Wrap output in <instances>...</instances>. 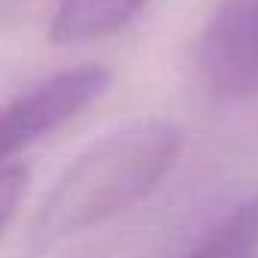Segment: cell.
<instances>
[{
    "instance_id": "cell-4",
    "label": "cell",
    "mask_w": 258,
    "mask_h": 258,
    "mask_svg": "<svg viewBox=\"0 0 258 258\" xmlns=\"http://www.w3.org/2000/svg\"><path fill=\"white\" fill-rule=\"evenodd\" d=\"M149 0H61L52 25L49 40L58 46L103 40L134 22Z\"/></svg>"
},
{
    "instance_id": "cell-1",
    "label": "cell",
    "mask_w": 258,
    "mask_h": 258,
    "mask_svg": "<svg viewBox=\"0 0 258 258\" xmlns=\"http://www.w3.org/2000/svg\"><path fill=\"white\" fill-rule=\"evenodd\" d=\"M182 131L167 118H137L94 140L58 176L28 228V252L43 255L149 198L182 152Z\"/></svg>"
},
{
    "instance_id": "cell-6",
    "label": "cell",
    "mask_w": 258,
    "mask_h": 258,
    "mask_svg": "<svg viewBox=\"0 0 258 258\" xmlns=\"http://www.w3.org/2000/svg\"><path fill=\"white\" fill-rule=\"evenodd\" d=\"M25 185H28V167L22 164H0V234L7 231V225L13 222L19 204H22V195H25Z\"/></svg>"
},
{
    "instance_id": "cell-3",
    "label": "cell",
    "mask_w": 258,
    "mask_h": 258,
    "mask_svg": "<svg viewBox=\"0 0 258 258\" xmlns=\"http://www.w3.org/2000/svg\"><path fill=\"white\" fill-rule=\"evenodd\" d=\"M198 73L219 100L258 94V0H219L198 40Z\"/></svg>"
},
{
    "instance_id": "cell-5",
    "label": "cell",
    "mask_w": 258,
    "mask_h": 258,
    "mask_svg": "<svg viewBox=\"0 0 258 258\" xmlns=\"http://www.w3.org/2000/svg\"><path fill=\"white\" fill-rule=\"evenodd\" d=\"M182 258H258V191L225 213Z\"/></svg>"
},
{
    "instance_id": "cell-7",
    "label": "cell",
    "mask_w": 258,
    "mask_h": 258,
    "mask_svg": "<svg viewBox=\"0 0 258 258\" xmlns=\"http://www.w3.org/2000/svg\"><path fill=\"white\" fill-rule=\"evenodd\" d=\"M16 4H19V0H0V7H4V10L7 7H16Z\"/></svg>"
},
{
    "instance_id": "cell-2",
    "label": "cell",
    "mask_w": 258,
    "mask_h": 258,
    "mask_svg": "<svg viewBox=\"0 0 258 258\" xmlns=\"http://www.w3.org/2000/svg\"><path fill=\"white\" fill-rule=\"evenodd\" d=\"M109 82L112 70L100 64H82L61 70L0 103V164H10V158H16L22 149L76 118L109 88Z\"/></svg>"
}]
</instances>
